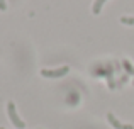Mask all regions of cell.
<instances>
[{
    "mask_svg": "<svg viewBox=\"0 0 134 129\" xmlns=\"http://www.w3.org/2000/svg\"><path fill=\"white\" fill-rule=\"evenodd\" d=\"M0 129H3V127H0Z\"/></svg>",
    "mask_w": 134,
    "mask_h": 129,
    "instance_id": "52a82bcc",
    "label": "cell"
},
{
    "mask_svg": "<svg viewBox=\"0 0 134 129\" xmlns=\"http://www.w3.org/2000/svg\"><path fill=\"white\" fill-rule=\"evenodd\" d=\"M107 121L110 122V126L114 129H134V126H131V124H122L121 121H119L114 114H110V112L107 114Z\"/></svg>",
    "mask_w": 134,
    "mask_h": 129,
    "instance_id": "3957f363",
    "label": "cell"
},
{
    "mask_svg": "<svg viewBox=\"0 0 134 129\" xmlns=\"http://www.w3.org/2000/svg\"><path fill=\"white\" fill-rule=\"evenodd\" d=\"M122 24H127V26H134V17H121Z\"/></svg>",
    "mask_w": 134,
    "mask_h": 129,
    "instance_id": "5b68a950",
    "label": "cell"
},
{
    "mask_svg": "<svg viewBox=\"0 0 134 129\" xmlns=\"http://www.w3.org/2000/svg\"><path fill=\"white\" fill-rule=\"evenodd\" d=\"M7 114H9L10 122H12L17 129H24V127H26V122L19 117V114H17V110H15V104H14V102L7 104Z\"/></svg>",
    "mask_w": 134,
    "mask_h": 129,
    "instance_id": "6da1fadb",
    "label": "cell"
},
{
    "mask_svg": "<svg viewBox=\"0 0 134 129\" xmlns=\"http://www.w3.org/2000/svg\"><path fill=\"white\" fill-rule=\"evenodd\" d=\"M68 71H70L68 66H61L58 70H41V76H46V78H61Z\"/></svg>",
    "mask_w": 134,
    "mask_h": 129,
    "instance_id": "7a4b0ae2",
    "label": "cell"
},
{
    "mask_svg": "<svg viewBox=\"0 0 134 129\" xmlns=\"http://www.w3.org/2000/svg\"><path fill=\"white\" fill-rule=\"evenodd\" d=\"M107 2V0H95L93 2V7H92V12L95 14V15H98L100 14V10H102V5Z\"/></svg>",
    "mask_w": 134,
    "mask_h": 129,
    "instance_id": "277c9868",
    "label": "cell"
},
{
    "mask_svg": "<svg viewBox=\"0 0 134 129\" xmlns=\"http://www.w3.org/2000/svg\"><path fill=\"white\" fill-rule=\"evenodd\" d=\"M7 9V3H5V0H0V10H5Z\"/></svg>",
    "mask_w": 134,
    "mask_h": 129,
    "instance_id": "8992f818",
    "label": "cell"
}]
</instances>
